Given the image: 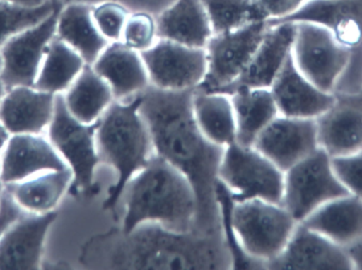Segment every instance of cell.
I'll list each match as a JSON object with an SVG mask.
<instances>
[{
  "label": "cell",
  "mask_w": 362,
  "mask_h": 270,
  "mask_svg": "<svg viewBox=\"0 0 362 270\" xmlns=\"http://www.w3.org/2000/svg\"><path fill=\"white\" fill-rule=\"evenodd\" d=\"M194 90H165L151 84L141 93L140 112L155 154L171 163L192 184L197 203L196 231L221 233L215 190L225 148L211 142L198 127L192 106Z\"/></svg>",
  "instance_id": "1"
},
{
  "label": "cell",
  "mask_w": 362,
  "mask_h": 270,
  "mask_svg": "<svg viewBox=\"0 0 362 270\" xmlns=\"http://www.w3.org/2000/svg\"><path fill=\"white\" fill-rule=\"evenodd\" d=\"M81 261L93 269H232L221 233H181L157 223H144L129 233L112 227L87 242Z\"/></svg>",
  "instance_id": "2"
},
{
  "label": "cell",
  "mask_w": 362,
  "mask_h": 270,
  "mask_svg": "<svg viewBox=\"0 0 362 270\" xmlns=\"http://www.w3.org/2000/svg\"><path fill=\"white\" fill-rule=\"evenodd\" d=\"M125 212L121 230L157 223L172 230L195 229L197 203L187 178L157 154L127 182L122 195Z\"/></svg>",
  "instance_id": "3"
},
{
  "label": "cell",
  "mask_w": 362,
  "mask_h": 270,
  "mask_svg": "<svg viewBox=\"0 0 362 270\" xmlns=\"http://www.w3.org/2000/svg\"><path fill=\"white\" fill-rule=\"evenodd\" d=\"M141 93L127 101H115L98 121L95 143L101 163L117 172L103 209L116 211L127 182L155 154L152 137L140 112Z\"/></svg>",
  "instance_id": "4"
},
{
  "label": "cell",
  "mask_w": 362,
  "mask_h": 270,
  "mask_svg": "<svg viewBox=\"0 0 362 270\" xmlns=\"http://www.w3.org/2000/svg\"><path fill=\"white\" fill-rule=\"evenodd\" d=\"M281 23H312L329 29L351 53L335 93L362 90V0H310L288 16L267 20L268 27Z\"/></svg>",
  "instance_id": "5"
},
{
  "label": "cell",
  "mask_w": 362,
  "mask_h": 270,
  "mask_svg": "<svg viewBox=\"0 0 362 270\" xmlns=\"http://www.w3.org/2000/svg\"><path fill=\"white\" fill-rule=\"evenodd\" d=\"M98 121L91 124L81 122L70 114L63 93L55 97L54 114L47 129V138L74 174L69 189L74 195L93 196L99 192L95 182V169L101 163L95 143Z\"/></svg>",
  "instance_id": "6"
},
{
  "label": "cell",
  "mask_w": 362,
  "mask_h": 270,
  "mask_svg": "<svg viewBox=\"0 0 362 270\" xmlns=\"http://www.w3.org/2000/svg\"><path fill=\"white\" fill-rule=\"evenodd\" d=\"M218 180L231 191L235 203L262 199L282 204L284 172L255 146H243L238 141L226 146Z\"/></svg>",
  "instance_id": "7"
},
{
  "label": "cell",
  "mask_w": 362,
  "mask_h": 270,
  "mask_svg": "<svg viewBox=\"0 0 362 270\" xmlns=\"http://www.w3.org/2000/svg\"><path fill=\"white\" fill-rule=\"evenodd\" d=\"M232 222L247 254L266 264L282 252L298 225L282 204L262 199L235 203Z\"/></svg>",
  "instance_id": "8"
},
{
  "label": "cell",
  "mask_w": 362,
  "mask_h": 270,
  "mask_svg": "<svg viewBox=\"0 0 362 270\" xmlns=\"http://www.w3.org/2000/svg\"><path fill=\"white\" fill-rule=\"evenodd\" d=\"M349 194L338 180L332 157L319 148L284 173L282 205L299 224L332 199Z\"/></svg>",
  "instance_id": "9"
},
{
  "label": "cell",
  "mask_w": 362,
  "mask_h": 270,
  "mask_svg": "<svg viewBox=\"0 0 362 270\" xmlns=\"http://www.w3.org/2000/svg\"><path fill=\"white\" fill-rule=\"evenodd\" d=\"M291 57L310 82L323 91L334 93L350 63L351 53L323 25L297 23Z\"/></svg>",
  "instance_id": "10"
},
{
  "label": "cell",
  "mask_w": 362,
  "mask_h": 270,
  "mask_svg": "<svg viewBox=\"0 0 362 270\" xmlns=\"http://www.w3.org/2000/svg\"><path fill=\"white\" fill-rule=\"evenodd\" d=\"M257 20L225 33L213 34L206 46V72L197 89L223 90L238 80L252 59L268 30Z\"/></svg>",
  "instance_id": "11"
},
{
  "label": "cell",
  "mask_w": 362,
  "mask_h": 270,
  "mask_svg": "<svg viewBox=\"0 0 362 270\" xmlns=\"http://www.w3.org/2000/svg\"><path fill=\"white\" fill-rule=\"evenodd\" d=\"M141 55L151 84L158 88L195 89L206 76V53L204 48H193L159 38Z\"/></svg>",
  "instance_id": "12"
},
{
  "label": "cell",
  "mask_w": 362,
  "mask_h": 270,
  "mask_svg": "<svg viewBox=\"0 0 362 270\" xmlns=\"http://www.w3.org/2000/svg\"><path fill=\"white\" fill-rule=\"evenodd\" d=\"M61 8L0 47V78L6 89L34 86L47 47L57 34V16Z\"/></svg>",
  "instance_id": "13"
},
{
  "label": "cell",
  "mask_w": 362,
  "mask_h": 270,
  "mask_svg": "<svg viewBox=\"0 0 362 270\" xmlns=\"http://www.w3.org/2000/svg\"><path fill=\"white\" fill-rule=\"evenodd\" d=\"M274 270H354L348 248L299 223L282 252L266 264Z\"/></svg>",
  "instance_id": "14"
},
{
  "label": "cell",
  "mask_w": 362,
  "mask_h": 270,
  "mask_svg": "<svg viewBox=\"0 0 362 270\" xmlns=\"http://www.w3.org/2000/svg\"><path fill=\"white\" fill-rule=\"evenodd\" d=\"M253 146L285 173L320 148L316 120L279 115L259 134Z\"/></svg>",
  "instance_id": "15"
},
{
  "label": "cell",
  "mask_w": 362,
  "mask_h": 270,
  "mask_svg": "<svg viewBox=\"0 0 362 270\" xmlns=\"http://www.w3.org/2000/svg\"><path fill=\"white\" fill-rule=\"evenodd\" d=\"M334 93L333 105L316 119L319 146L332 158L362 151V90Z\"/></svg>",
  "instance_id": "16"
},
{
  "label": "cell",
  "mask_w": 362,
  "mask_h": 270,
  "mask_svg": "<svg viewBox=\"0 0 362 270\" xmlns=\"http://www.w3.org/2000/svg\"><path fill=\"white\" fill-rule=\"evenodd\" d=\"M55 211L25 213L0 237V270L40 269L49 229L57 220Z\"/></svg>",
  "instance_id": "17"
},
{
  "label": "cell",
  "mask_w": 362,
  "mask_h": 270,
  "mask_svg": "<svg viewBox=\"0 0 362 270\" xmlns=\"http://www.w3.org/2000/svg\"><path fill=\"white\" fill-rule=\"evenodd\" d=\"M68 168L47 136L11 135L0 160V180L6 186L42 172Z\"/></svg>",
  "instance_id": "18"
},
{
  "label": "cell",
  "mask_w": 362,
  "mask_h": 270,
  "mask_svg": "<svg viewBox=\"0 0 362 270\" xmlns=\"http://www.w3.org/2000/svg\"><path fill=\"white\" fill-rule=\"evenodd\" d=\"M295 35L296 23H281L268 28L240 78L218 93L230 95L242 88H270L291 55Z\"/></svg>",
  "instance_id": "19"
},
{
  "label": "cell",
  "mask_w": 362,
  "mask_h": 270,
  "mask_svg": "<svg viewBox=\"0 0 362 270\" xmlns=\"http://www.w3.org/2000/svg\"><path fill=\"white\" fill-rule=\"evenodd\" d=\"M269 89L279 115L291 118L316 120L335 101V93L323 91L300 72L291 53Z\"/></svg>",
  "instance_id": "20"
},
{
  "label": "cell",
  "mask_w": 362,
  "mask_h": 270,
  "mask_svg": "<svg viewBox=\"0 0 362 270\" xmlns=\"http://www.w3.org/2000/svg\"><path fill=\"white\" fill-rule=\"evenodd\" d=\"M55 97L33 86L8 89L0 101V122L11 135H42L52 120Z\"/></svg>",
  "instance_id": "21"
},
{
  "label": "cell",
  "mask_w": 362,
  "mask_h": 270,
  "mask_svg": "<svg viewBox=\"0 0 362 270\" xmlns=\"http://www.w3.org/2000/svg\"><path fill=\"white\" fill-rule=\"evenodd\" d=\"M91 66L108 83L116 101L133 99L151 85L141 53L122 42H110Z\"/></svg>",
  "instance_id": "22"
},
{
  "label": "cell",
  "mask_w": 362,
  "mask_h": 270,
  "mask_svg": "<svg viewBox=\"0 0 362 270\" xmlns=\"http://www.w3.org/2000/svg\"><path fill=\"white\" fill-rule=\"evenodd\" d=\"M158 37L206 48L213 30L202 0H174L156 15Z\"/></svg>",
  "instance_id": "23"
},
{
  "label": "cell",
  "mask_w": 362,
  "mask_h": 270,
  "mask_svg": "<svg viewBox=\"0 0 362 270\" xmlns=\"http://www.w3.org/2000/svg\"><path fill=\"white\" fill-rule=\"evenodd\" d=\"M302 224L348 248L362 237V199L350 193L332 199Z\"/></svg>",
  "instance_id": "24"
},
{
  "label": "cell",
  "mask_w": 362,
  "mask_h": 270,
  "mask_svg": "<svg viewBox=\"0 0 362 270\" xmlns=\"http://www.w3.org/2000/svg\"><path fill=\"white\" fill-rule=\"evenodd\" d=\"M72 180L74 174L68 168L42 172L21 182L6 184L4 189L28 213H48L54 211L64 195L69 192Z\"/></svg>",
  "instance_id": "25"
},
{
  "label": "cell",
  "mask_w": 362,
  "mask_h": 270,
  "mask_svg": "<svg viewBox=\"0 0 362 270\" xmlns=\"http://www.w3.org/2000/svg\"><path fill=\"white\" fill-rule=\"evenodd\" d=\"M55 35L74 49L87 65H93L110 44L95 25L93 6L80 2L63 4L57 16Z\"/></svg>",
  "instance_id": "26"
},
{
  "label": "cell",
  "mask_w": 362,
  "mask_h": 270,
  "mask_svg": "<svg viewBox=\"0 0 362 270\" xmlns=\"http://www.w3.org/2000/svg\"><path fill=\"white\" fill-rule=\"evenodd\" d=\"M192 106L198 127L211 142L223 148L236 142L235 115L229 95L195 88Z\"/></svg>",
  "instance_id": "27"
},
{
  "label": "cell",
  "mask_w": 362,
  "mask_h": 270,
  "mask_svg": "<svg viewBox=\"0 0 362 270\" xmlns=\"http://www.w3.org/2000/svg\"><path fill=\"white\" fill-rule=\"evenodd\" d=\"M235 115L236 141L253 146L259 134L279 116L269 88H242L230 95Z\"/></svg>",
  "instance_id": "28"
},
{
  "label": "cell",
  "mask_w": 362,
  "mask_h": 270,
  "mask_svg": "<svg viewBox=\"0 0 362 270\" xmlns=\"http://www.w3.org/2000/svg\"><path fill=\"white\" fill-rule=\"evenodd\" d=\"M63 95L70 114L85 124L97 122L116 101L108 83L91 65L85 66Z\"/></svg>",
  "instance_id": "29"
},
{
  "label": "cell",
  "mask_w": 362,
  "mask_h": 270,
  "mask_svg": "<svg viewBox=\"0 0 362 270\" xmlns=\"http://www.w3.org/2000/svg\"><path fill=\"white\" fill-rule=\"evenodd\" d=\"M86 65L74 49L55 35L47 47L33 87L54 95L64 93Z\"/></svg>",
  "instance_id": "30"
},
{
  "label": "cell",
  "mask_w": 362,
  "mask_h": 270,
  "mask_svg": "<svg viewBox=\"0 0 362 270\" xmlns=\"http://www.w3.org/2000/svg\"><path fill=\"white\" fill-rule=\"evenodd\" d=\"M62 6L59 0H47L38 6L0 1V47L13 36L37 25Z\"/></svg>",
  "instance_id": "31"
},
{
  "label": "cell",
  "mask_w": 362,
  "mask_h": 270,
  "mask_svg": "<svg viewBox=\"0 0 362 270\" xmlns=\"http://www.w3.org/2000/svg\"><path fill=\"white\" fill-rule=\"evenodd\" d=\"M215 195L221 216V235L231 258L232 269H266L265 262L253 258L243 248L232 222L235 201L232 196L231 191L221 180L217 182Z\"/></svg>",
  "instance_id": "32"
},
{
  "label": "cell",
  "mask_w": 362,
  "mask_h": 270,
  "mask_svg": "<svg viewBox=\"0 0 362 270\" xmlns=\"http://www.w3.org/2000/svg\"><path fill=\"white\" fill-rule=\"evenodd\" d=\"M213 33L233 31L248 23L266 20L253 0H202Z\"/></svg>",
  "instance_id": "33"
},
{
  "label": "cell",
  "mask_w": 362,
  "mask_h": 270,
  "mask_svg": "<svg viewBox=\"0 0 362 270\" xmlns=\"http://www.w3.org/2000/svg\"><path fill=\"white\" fill-rule=\"evenodd\" d=\"M158 40L156 15L146 11H134L129 14L120 42L142 53L152 48Z\"/></svg>",
  "instance_id": "34"
},
{
  "label": "cell",
  "mask_w": 362,
  "mask_h": 270,
  "mask_svg": "<svg viewBox=\"0 0 362 270\" xmlns=\"http://www.w3.org/2000/svg\"><path fill=\"white\" fill-rule=\"evenodd\" d=\"M132 11L116 1H104L93 6V17L100 33L110 42H120L123 29Z\"/></svg>",
  "instance_id": "35"
},
{
  "label": "cell",
  "mask_w": 362,
  "mask_h": 270,
  "mask_svg": "<svg viewBox=\"0 0 362 270\" xmlns=\"http://www.w3.org/2000/svg\"><path fill=\"white\" fill-rule=\"evenodd\" d=\"M334 171L350 194L362 199V151L332 158Z\"/></svg>",
  "instance_id": "36"
},
{
  "label": "cell",
  "mask_w": 362,
  "mask_h": 270,
  "mask_svg": "<svg viewBox=\"0 0 362 270\" xmlns=\"http://www.w3.org/2000/svg\"><path fill=\"white\" fill-rule=\"evenodd\" d=\"M310 0H253L266 20H276L293 14Z\"/></svg>",
  "instance_id": "37"
},
{
  "label": "cell",
  "mask_w": 362,
  "mask_h": 270,
  "mask_svg": "<svg viewBox=\"0 0 362 270\" xmlns=\"http://www.w3.org/2000/svg\"><path fill=\"white\" fill-rule=\"evenodd\" d=\"M62 4H70V2H80V4H95L104 1H116L127 6L132 12L134 11H146L158 15L163 8H167L174 0H59Z\"/></svg>",
  "instance_id": "38"
},
{
  "label": "cell",
  "mask_w": 362,
  "mask_h": 270,
  "mask_svg": "<svg viewBox=\"0 0 362 270\" xmlns=\"http://www.w3.org/2000/svg\"><path fill=\"white\" fill-rule=\"evenodd\" d=\"M25 210L21 209L14 199H12L8 191L4 189V204H2L1 210H0V237L2 233L13 224L16 222L21 216H25Z\"/></svg>",
  "instance_id": "39"
},
{
  "label": "cell",
  "mask_w": 362,
  "mask_h": 270,
  "mask_svg": "<svg viewBox=\"0 0 362 270\" xmlns=\"http://www.w3.org/2000/svg\"><path fill=\"white\" fill-rule=\"evenodd\" d=\"M349 254L352 259L355 269L362 270V237L348 247Z\"/></svg>",
  "instance_id": "40"
},
{
  "label": "cell",
  "mask_w": 362,
  "mask_h": 270,
  "mask_svg": "<svg viewBox=\"0 0 362 270\" xmlns=\"http://www.w3.org/2000/svg\"><path fill=\"white\" fill-rule=\"evenodd\" d=\"M10 137L11 134L6 131V127L0 122V160H1L2 153H4V148H6V142H8Z\"/></svg>",
  "instance_id": "41"
},
{
  "label": "cell",
  "mask_w": 362,
  "mask_h": 270,
  "mask_svg": "<svg viewBox=\"0 0 362 270\" xmlns=\"http://www.w3.org/2000/svg\"><path fill=\"white\" fill-rule=\"evenodd\" d=\"M0 1L16 2V4H25V6H38L44 4L47 0H0Z\"/></svg>",
  "instance_id": "42"
},
{
  "label": "cell",
  "mask_w": 362,
  "mask_h": 270,
  "mask_svg": "<svg viewBox=\"0 0 362 270\" xmlns=\"http://www.w3.org/2000/svg\"><path fill=\"white\" fill-rule=\"evenodd\" d=\"M6 91H8V89H6L4 81H2L1 78H0V101H1L2 98H4V95H6Z\"/></svg>",
  "instance_id": "43"
},
{
  "label": "cell",
  "mask_w": 362,
  "mask_h": 270,
  "mask_svg": "<svg viewBox=\"0 0 362 270\" xmlns=\"http://www.w3.org/2000/svg\"><path fill=\"white\" fill-rule=\"evenodd\" d=\"M4 191V184L1 182V180H0V194H1L2 192Z\"/></svg>",
  "instance_id": "44"
},
{
  "label": "cell",
  "mask_w": 362,
  "mask_h": 270,
  "mask_svg": "<svg viewBox=\"0 0 362 270\" xmlns=\"http://www.w3.org/2000/svg\"><path fill=\"white\" fill-rule=\"evenodd\" d=\"M0 69H1V57H0Z\"/></svg>",
  "instance_id": "45"
}]
</instances>
